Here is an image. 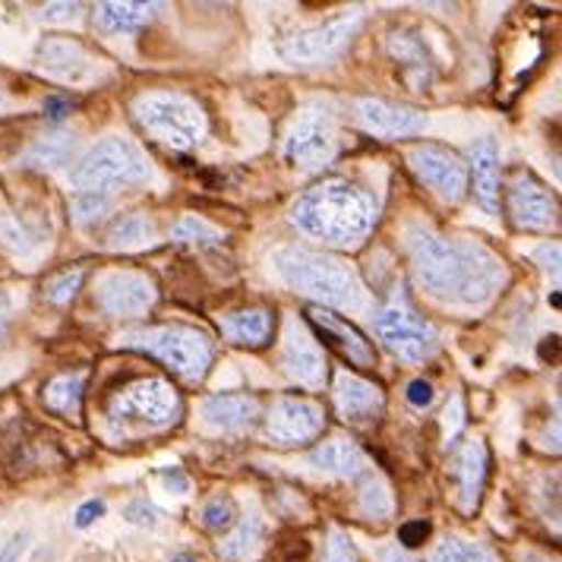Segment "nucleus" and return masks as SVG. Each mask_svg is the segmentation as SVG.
I'll return each mask as SVG.
<instances>
[{"mask_svg": "<svg viewBox=\"0 0 562 562\" xmlns=\"http://www.w3.org/2000/svg\"><path fill=\"white\" fill-rule=\"evenodd\" d=\"M408 250L424 291L461 307H481L506 279L503 259L461 237H442L430 228H408Z\"/></svg>", "mask_w": 562, "mask_h": 562, "instance_id": "f257e3e1", "label": "nucleus"}, {"mask_svg": "<svg viewBox=\"0 0 562 562\" xmlns=\"http://www.w3.org/2000/svg\"><path fill=\"white\" fill-rule=\"evenodd\" d=\"M291 218L319 240L355 247L373 228L376 203L367 190L348 180H326L294 203Z\"/></svg>", "mask_w": 562, "mask_h": 562, "instance_id": "f03ea898", "label": "nucleus"}, {"mask_svg": "<svg viewBox=\"0 0 562 562\" xmlns=\"http://www.w3.org/2000/svg\"><path fill=\"white\" fill-rule=\"evenodd\" d=\"M272 262L281 279L301 294L319 297L333 307H360V281L348 262L304 247H284L272 256Z\"/></svg>", "mask_w": 562, "mask_h": 562, "instance_id": "7ed1b4c3", "label": "nucleus"}, {"mask_svg": "<svg viewBox=\"0 0 562 562\" xmlns=\"http://www.w3.org/2000/svg\"><path fill=\"white\" fill-rule=\"evenodd\" d=\"M149 178H153L149 158L139 153V146H133L121 136H108L102 143H95L70 171V183L82 193H104V187L139 183Z\"/></svg>", "mask_w": 562, "mask_h": 562, "instance_id": "20e7f679", "label": "nucleus"}, {"mask_svg": "<svg viewBox=\"0 0 562 562\" xmlns=\"http://www.w3.org/2000/svg\"><path fill=\"white\" fill-rule=\"evenodd\" d=\"M136 117L153 136L175 146V149L193 146L205 133L203 111L183 95H168V92L146 95L136 102Z\"/></svg>", "mask_w": 562, "mask_h": 562, "instance_id": "39448f33", "label": "nucleus"}, {"mask_svg": "<svg viewBox=\"0 0 562 562\" xmlns=\"http://www.w3.org/2000/svg\"><path fill=\"white\" fill-rule=\"evenodd\" d=\"M127 345L143 348L158 360H165L175 373L187 380H200L209 370L212 348L205 335L183 329V326H165V329H146V333H130Z\"/></svg>", "mask_w": 562, "mask_h": 562, "instance_id": "423d86ee", "label": "nucleus"}, {"mask_svg": "<svg viewBox=\"0 0 562 562\" xmlns=\"http://www.w3.org/2000/svg\"><path fill=\"white\" fill-rule=\"evenodd\" d=\"M376 335L385 341L392 355L405 360H424L436 351V329L411 307L405 297H395L376 316Z\"/></svg>", "mask_w": 562, "mask_h": 562, "instance_id": "0eeeda50", "label": "nucleus"}, {"mask_svg": "<svg viewBox=\"0 0 562 562\" xmlns=\"http://www.w3.org/2000/svg\"><path fill=\"white\" fill-rule=\"evenodd\" d=\"M360 29V16L351 13V16H338V20H329L323 26H313L307 32H297L291 35L284 45H281V57L288 64H304V67H313V64H326L338 54L348 48V42L355 38V32Z\"/></svg>", "mask_w": 562, "mask_h": 562, "instance_id": "6e6552de", "label": "nucleus"}, {"mask_svg": "<svg viewBox=\"0 0 562 562\" xmlns=\"http://www.w3.org/2000/svg\"><path fill=\"white\" fill-rule=\"evenodd\" d=\"M284 155L291 161H297L301 168L329 165L335 155V127L329 111H323V108L304 111L284 139Z\"/></svg>", "mask_w": 562, "mask_h": 562, "instance_id": "1a4fd4ad", "label": "nucleus"}, {"mask_svg": "<svg viewBox=\"0 0 562 562\" xmlns=\"http://www.w3.org/2000/svg\"><path fill=\"white\" fill-rule=\"evenodd\" d=\"M414 175L424 180L434 190L439 200L446 203H459L468 190V168L461 165V158L442 146H414L408 153Z\"/></svg>", "mask_w": 562, "mask_h": 562, "instance_id": "9d476101", "label": "nucleus"}, {"mask_svg": "<svg viewBox=\"0 0 562 562\" xmlns=\"http://www.w3.org/2000/svg\"><path fill=\"white\" fill-rule=\"evenodd\" d=\"M127 414L146 420V424H165L178 414V392L165 380H143L124 389L114 402H111V417H124Z\"/></svg>", "mask_w": 562, "mask_h": 562, "instance_id": "9b49d317", "label": "nucleus"}, {"mask_svg": "<svg viewBox=\"0 0 562 562\" xmlns=\"http://www.w3.org/2000/svg\"><path fill=\"white\" fill-rule=\"evenodd\" d=\"M509 209L515 225L535 231L553 228V225H557V215H560L553 193H550L543 183H537L531 175H525V171H518V175L512 178Z\"/></svg>", "mask_w": 562, "mask_h": 562, "instance_id": "f8f14e48", "label": "nucleus"}, {"mask_svg": "<svg viewBox=\"0 0 562 562\" xmlns=\"http://www.w3.org/2000/svg\"><path fill=\"white\" fill-rule=\"evenodd\" d=\"M307 319L316 326V335L323 338V345H329L348 363H355V367H373L376 363L373 345L351 323H345L341 316H335L333 310L307 307Z\"/></svg>", "mask_w": 562, "mask_h": 562, "instance_id": "ddd939ff", "label": "nucleus"}, {"mask_svg": "<svg viewBox=\"0 0 562 562\" xmlns=\"http://www.w3.org/2000/svg\"><path fill=\"white\" fill-rule=\"evenodd\" d=\"M358 121L367 133L383 136V139H405V136H414V133L427 130V117L420 111L383 102V99H363V102H358Z\"/></svg>", "mask_w": 562, "mask_h": 562, "instance_id": "4468645a", "label": "nucleus"}, {"mask_svg": "<svg viewBox=\"0 0 562 562\" xmlns=\"http://www.w3.org/2000/svg\"><path fill=\"white\" fill-rule=\"evenodd\" d=\"M323 430V408L304 398H281L266 420V434L281 446L304 442Z\"/></svg>", "mask_w": 562, "mask_h": 562, "instance_id": "2eb2a0df", "label": "nucleus"}, {"mask_svg": "<svg viewBox=\"0 0 562 562\" xmlns=\"http://www.w3.org/2000/svg\"><path fill=\"white\" fill-rule=\"evenodd\" d=\"M281 363H284V373L291 380L304 385L323 383V373H326V363H323V351H319V341L307 335L304 326L297 323H288L284 329V348H281Z\"/></svg>", "mask_w": 562, "mask_h": 562, "instance_id": "dca6fc26", "label": "nucleus"}, {"mask_svg": "<svg viewBox=\"0 0 562 562\" xmlns=\"http://www.w3.org/2000/svg\"><path fill=\"white\" fill-rule=\"evenodd\" d=\"M38 67L48 70L52 77L64 79V82H92L99 77V60L86 48H79L77 42L67 38H48L38 48Z\"/></svg>", "mask_w": 562, "mask_h": 562, "instance_id": "f3484780", "label": "nucleus"}, {"mask_svg": "<svg viewBox=\"0 0 562 562\" xmlns=\"http://www.w3.org/2000/svg\"><path fill=\"white\" fill-rule=\"evenodd\" d=\"M155 301V288L143 276L111 272L99 284V307L108 316H133L143 313Z\"/></svg>", "mask_w": 562, "mask_h": 562, "instance_id": "a211bd4d", "label": "nucleus"}, {"mask_svg": "<svg viewBox=\"0 0 562 562\" xmlns=\"http://www.w3.org/2000/svg\"><path fill=\"white\" fill-rule=\"evenodd\" d=\"M471 180H474V193L484 203V209L496 212V205H499V149L490 136L471 146Z\"/></svg>", "mask_w": 562, "mask_h": 562, "instance_id": "6ab92c4d", "label": "nucleus"}, {"mask_svg": "<svg viewBox=\"0 0 562 562\" xmlns=\"http://www.w3.org/2000/svg\"><path fill=\"white\" fill-rule=\"evenodd\" d=\"M259 417V402L250 395H212L203 405V420L215 430H244Z\"/></svg>", "mask_w": 562, "mask_h": 562, "instance_id": "aec40b11", "label": "nucleus"}, {"mask_svg": "<svg viewBox=\"0 0 562 562\" xmlns=\"http://www.w3.org/2000/svg\"><path fill=\"white\" fill-rule=\"evenodd\" d=\"M335 405H338V411H341L345 417L363 420V417H370V414H376V411L383 408V395H380V389L373 383L345 373V376H338V383H335Z\"/></svg>", "mask_w": 562, "mask_h": 562, "instance_id": "412c9836", "label": "nucleus"}, {"mask_svg": "<svg viewBox=\"0 0 562 562\" xmlns=\"http://www.w3.org/2000/svg\"><path fill=\"white\" fill-rule=\"evenodd\" d=\"M452 474L459 477L461 506H464V509H474L477 499H481V486H484L486 474L484 446H481V442H468L459 456H456V461H452Z\"/></svg>", "mask_w": 562, "mask_h": 562, "instance_id": "4be33fe9", "label": "nucleus"}, {"mask_svg": "<svg viewBox=\"0 0 562 562\" xmlns=\"http://www.w3.org/2000/svg\"><path fill=\"white\" fill-rule=\"evenodd\" d=\"M310 461L316 468L329 471V474H338V477H358L360 471H363V464H367L363 452L355 442H348V439H329V442L316 446L310 452Z\"/></svg>", "mask_w": 562, "mask_h": 562, "instance_id": "5701e85b", "label": "nucleus"}, {"mask_svg": "<svg viewBox=\"0 0 562 562\" xmlns=\"http://www.w3.org/2000/svg\"><path fill=\"white\" fill-rule=\"evenodd\" d=\"M155 3H102L95 20L104 32H136L153 20Z\"/></svg>", "mask_w": 562, "mask_h": 562, "instance_id": "b1692460", "label": "nucleus"}, {"mask_svg": "<svg viewBox=\"0 0 562 562\" xmlns=\"http://www.w3.org/2000/svg\"><path fill=\"white\" fill-rule=\"evenodd\" d=\"M225 333L240 345H266L272 335V313L266 310H240L225 319Z\"/></svg>", "mask_w": 562, "mask_h": 562, "instance_id": "393cba45", "label": "nucleus"}, {"mask_svg": "<svg viewBox=\"0 0 562 562\" xmlns=\"http://www.w3.org/2000/svg\"><path fill=\"white\" fill-rule=\"evenodd\" d=\"M259 540H262V521L256 515H247V518H240L237 531L222 543V557H228V560H250L259 550Z\"/></svg>", "mask_w": 562, "mask_h": 562, "instance_id": "a878e982", "label": "nucleus"}, {"mask_svg": "<svg viewBox=\"0 0 562 562\" xmlns=\"http://www.w3.org/2000/svg\"><path fill=\"white\" fill-rule=\"evenodd\" d=\"M77 153V136L74 133H57V136H48L42 139L32 153H29V161L38 165V168H60L67 165Z\"/></svg>", "mask_w": 562, "mask_h": 562, "instance_id": "bb28decb", "label": "nucleus"}, {"mask_svg": "<svg viewBox=\"0 0 562 562\" xmlns=\"http://www.w3.org/2000/svg\"><path fill=\"white\" fill-rule=\"evenodd\" d=\"M430 562H496L493 553L481 547V543H468V540H459V537H446L439 540L430 553Z\"/></svg>", "mask_w": 562, "mask_h": 562, "instance_id": "cd10ccee", "label": "nucleus"}, {"mask_svg": "<svg viewBox=\"0 0 562 562\" xmlns=\"http://www.w3.org/2000/svg\"><path fill=\"white\" fill-rule=\"evenodd\" d=\"M153 237L155 231L146 215H124L108 234V247H139V244H149Z\"/></svg>", "mask_w": 562, "mask_h": 562, "instance_id": "c85d7f7f", "label": "nucleus"}, {"mask_svg": "<svg viewBox=\"0 0 562 562\" xmlns=\"http://www.w3.org/2000/svg\"><path fill=\"white\" fill-rule=\"evenodd\" d=\"M360 509L370 518H389L392 515V493L383 477H367L360 486Z\"/></svg>", "mask_w": 562, "mask_h": 562, "instance_id": "c756f323", "label": "nucleus"}, {"mask_svg": "<svg viewBox=\"0 0 562 562\" xmlns=\"http://www.w3.org/2000/svg\"><path fill=\"white\" fill-rule=\"evenodd\" d=\"M82 385H86V373H74V376L54 380L52 389H48V405L57 411H74L79 405Z\"/></svg>", "mask_w": 562, "mask_h": 562, "instance_id": "7c9ffc66", "label": "nucleus"}, {"mask_svg": "<svg viewBox=\"0 0 562 562\" xmlns=\"http://www.w3.org/2000/svg\"><path fill=\"white\" fill-rule=\"evenodd\" d=\"M171 234H175V240H183V244H218L222 240V234L196 215H183Z\"/></svg>", "mask_w": 562, "mask_h": 562, "instance_id": "2f4dec72", "label": "nucleus"}, {"mask_svg": "<svg viewBox=\"0 0 562 562\" xmlns=\"http://www.w3.org/2000/svg\"><path fill=\"white\" fill-rule=\"evenodd\" d=\"M79 225H99L104 215L111 212V196L108 193H79L74 200Z\"/></svg>", "mask_w": 562, "mask_h": 562, "instance_id": "473e14b6", "label": "nucleus"}, {"mask_svg": "<svg viewBox=\"0 0 562 562\" xmlns=\"http://www.w3.org/2000/svg\"><path fill=\"white\" fill-rule=\"evenodd\" d=\"M203 521L205 528H212V531H228L234 528V521H237V509H234V503L231 499H209L203 506Z\"/></svg>", "mask_w": 562, "mask_h": 562, "instance_id": "72a5a7b5", "label": "nucleus"}, {"mask_svg": "<svg viewBox=\"0 0 562 562\" xmlns=\"http://www.w3.org/2000/svg\"><path fill=\"white\" fill-rule=\"evenodd\" d=\"M323 562H358V547L345 531H333Z\"/></svg>", "mask_w": 562, "mask_h": 562, "instance_id": "f704fd0d", "label": "nucleus"}, {"mask_svg": "<svg viewBox=\"0 0 562 562\" xmlns=\"http://www.w3.org/2000/svg\"><path fill=\"white\" fill-rule=\"evenodd\" d=\"M79 284H82V272H64V276H57V279L48 284V301L54 304H64V301H70L74 294L79 291Z\"/></svg>", "mask_w": 562, "mask_h": 562, "instance_id": "c9c22d12", "label": "nucleus"}, {"mask_svg": "<svg viewBox=\"0 0 562 562\" xmlns=\"http://www.w3.org/2000/svg\"><path fill=\"white\" fill-rule=\"evenodd\" d=\"M124 515H127V521L133 525H143V528H155V521H158V512H155L153 503H146V499H133L124 506Z\"/></svg>", "mask_w": 562, "mask_h": 562, "instance_id": "e433bc0d", "label": "nucleus"}, {"mask_svg": "<svg viewBox=\"0 0 562 562\" xmlns=\"http://www.w3.org/2000/svg\"><path fill=\"white\" fill-rule=\"evenodd\" d=\"M436 392L434 385L427 383V380H414V383L408 385V402L414 405V408H430L434 405Z\"/></svg>", "mask_w": 562, "mask_h": 562, "instance_id": "4c0bfd02", "label": "nucleus"}, {"mask_svg": "<svg viewBox=\"0 0 562 562\" xmlns=\"http://www.w3.org/2000/svg\"><path fill=\"white\" fill-rule=\"evenodd\" d=\"M26 543H29L26 531H20V535L10 537V540H7V547L0 550V562H20V560H23V553H26Z\"/></svg>", "mask_w": 562, "mask_h": 562, "instance_id": "58836bf2", "label": "nucleus"}, {"mask_svg": "<svg viewBox=\"0 0 562 562\" xmlns=\"http://www.w3.org/2000/svg\"><path fill=\"white\" fill-rule=\"evenodd\" d=\"M104 515V503L102 499H89V503H82L77 512V528H89L95 518H102Z\"/></svg>", "mask_w": 562, "mask_h": 562, "instance_id": "ea45409f", "label": "nucleus"}, {"mask_svg": "<svg viewBox=\"0 0 562 562\" xmlns=\"http://www.w3.org/2000/svg\"><path fill=\"white\" fill-rule=\"evenodd\" d=\"M430 535V525L427 521H414V525H405L402 528V543L405 547H417V543H424V537Z\"/></svg>", "mask_w": 562, "mask_h": 562, "instance_id": "a19ab883", "label": "nucleus"}, {"mask_svg": "<svg viewBox=\"0 0 562 562\" xmlns=\"http://www.w3.org/2000/svg\"><path fill=\"white\" fill-rule=\"evenodd\" d=\"M537 256H540V259L547 262L543 269H550L553 276L560 272V247H557V244H553V250H550V247H543V250H537Z\"/></svg>", "mask_w": 562, "mask_h": 562, "instance_id": "79ce46f5", "label": "nucleus"}, {"mask_svg": "<svg viewBox=\"0 0 562 562\" xmlns=\"http://www.w3.org/2000/svg\"><path fill=\"white\" fill-rule=\"evenodd\" d=\"M77 10H79L77 3H57V7H48V13H45V16H48V20H64L67 13L74 16Z\"/></svg>", "mask_w": 562, "mask_h": 562, "instance_id": "37998d69", "label": "nucleus"}, {"mask_svg": "<svg viewBox=\"0 0 562 562\" xmlns=\"http://www.w3.org/2000/svg\"><path fill=\"white\" fill-rule=\"evenodd\" d=\"M165 484H168V486H175V490H178V493H183V490H187V477H183V474H180L178 468H171V471H165Z\"/></svg>", "mask_w": 562, "mask_h": 562, "instance_id": "c03bdc74", "label": "nucleus"}, {"mask_svg": "<svg viewBox=\"0 0 562 562\" xmlns=\"http://www.w3.org/2000/svg\"><path fill=\"white\" fill-rule=\"evenodd\" d=\"M48 111H52V117L57 121V117H64V111H70V104L52 99V102H48Z\"/></svg>", "mask_w": 562, "mask_h": 562, "instance_id": "a18cd8bd", "label": "nucleus"}, {"mask_svg": "<svg viewBox=\"0 0 562 562\" xmlns=\"http://www.w3.org/2000/svg\"><path fill=\"white\" fill-rule=\"evenodd\" d=\"M171 562H196V560H193V557H187V553H183V557H175V560H171Z\"/></svg>", "mask_w": 562, "mask_h": 562, "instance_id": "49530a36", "label": "nucleus"}]
</instances>
